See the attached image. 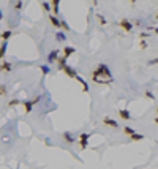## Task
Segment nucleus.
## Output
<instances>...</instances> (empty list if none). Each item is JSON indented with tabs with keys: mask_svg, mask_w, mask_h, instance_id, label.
<instances>
[{
	"mask_svg": "<svg viewBox=\"0 0 158 169\" xmlns=\"http://www.w3.org/2000/svg\"><path fill=\"white\" fill-rule=\"evenodd\" d=\"M101 76L112 77V73H111V70H109V66L104 65V63H100V65L97 66V70L92 71V79H93V82L101 84V86H103V77H101Z\"/></svg>",
	"mask_w": 158,
	"mask_h": 169,
	"instance_id": "obj_1",
	"label": "nucleus"
},
{
	"mask_svg": "<svg viewBox=\"0 0 158 169\" xmlns=\"http://www.w3.org/2000/svg\"><path fill=\"white\" fill-rule=\"evenodd\" d=\"M89 138H90V134L87 133H82L81 136H79V145H81V149H87V144H89Z\"/></svg>",
	"mask_w": 158,
	"mask_h": 169,
	"instance_id": "obj_2",
	"label": "nucleus"
},
{
	"mask_svg": "<svg viewBox=\"0 0 158 169\" xmlns=\"http://www.w3.org/2000/svg\"><path fill=\"white\" fill-rule=\"evenodd\" d=\"M118 25H120L125 32H131V30H133V24H131L128 19H122L120 22H118Z\"/></svg>",
	"mask_w": 158,
	"mask_h": 169,
	"instance_id": "obj_3",
	"label": "nucleus"
},
{
	"mask_svg": "<svg viewBox=\"0 0 158 169\" xmlns=\"http://www.w3.org/2000/svg\"><path fill=\"white\" fill-rule=\"evenodd\" d=\"M57 59H59V49L51 51L48 55V63H54V62H57Z\"/></svg>",
	"mask_w": 158,
	"mask_h": 169,
	"instance_id": "obj_4",
	"label": "nucleus"
},
{
	"mask_svg": "<svg viewBox=\"0 0 158 169\" xmlns=\"http://www.w3.org/2000/svg\"><path fill=\"white\" fill-rule=\"evenodd\" d=\"M62 71H65V74L68 76V77H75V79H76V76H78V74H76V70L73 68V66H70V65H66Z\"/></svg>",
	"mask_w": 158,
	"mask_h": 169,
	"instance_id": "obj_5",
	"label": "nucleus"
},
{
	"mask_svg": "<svg viewBox=\"0 0 158 169\" xmlns=\"http://www.w3.org/2000/svg\"><path fill=\"white\" fill-rule=\"evenodd\" d=\"M11 63L7 60H2V63H0V71H5V73H11Z\"/></svg>",
	"mask_w": 158,
	"mask_h": 169,
	"instance_id": "obj_6",
	"label": "nucleus"
},
{
	"mask_svg": "<svg viewBox=\"0 0 158 169\" xmlns=\"http://www.w3.org/2000/svg\"><path fill=\"white\" fill-rule=\"evenodd\" d=\"M103 123H104V125H108V127H111V128H118V123H117L116 120L109 119V117H104V119H103Z\"/></svg>",
	"mask_w": 158,
	"mask_h": 169,
	"instance_id": "obj_7",
	"label": "nucleus"
},
{
	"mask_svg": "<svg viewBox=\"0 0 158 169\" xmlns=\"http://www.w3.org/2000/svg\"><path fill=\"white\" fill-rule=\"evenodd\" d=\"M7 48H8V41H2V44H0V60L5 59V52H7Z\"/></svg>",
	"mask_w": 158,
	"mask_h": 169,
	"instance_id": "obj_8",
	"label": "nucleus"
},
{
	"mask_svg": "<svg viewBox=\"0 0 158 169\" xmlns=\"http://www.w3.org/2000/svg\"><path fill=\"white\" fill-rule=\"evenodd\" d=\"M76 52V48H71V46H66V48H63V57L65 59H68L71 54H75Z\"/></svg>",
	"mask_w": 158,
	"mask_h": 169,
	"instance_id": "obj_9",
	"label": "nucleus"
},
{
	"mask_svg": "<svg viewBox=\"0 0 158 169\" xmlns=\"http://www.w3.org/2000/svg\"><path fill=\"white\" fill-rule=\"evenodd\" d=\"M49 21H51V24H52L54 27H57V29H60V19H59L55 14H51V16H49Z\"/></svg>",
	"mask_w": 158,
	"mask_h": 169,
	"instance_id": "obj_10",
	"label": "nucleus"
},
{
	"mask_svg": "<svg viewBox=\"0 0 158 169\" xmlns=\"http://www.w3.org/2000/svg\"><path fill=\"white\" fill-rule=\"evenodd\" d=\"M118 115H120V119H123V120H130V119H131V114H130L127 109H120V111H118Z\"/></svg>",
	"mask_w": 158,
	"mask_h": 169,
	"instance_id": "obj_11",
	"label": "nucleus"
},
{
	"mask_svg": "<svg viewBox=\"0 0 158 169\" xmlns=\"http://www.w3.org/2000/svg\"><path fill=\"white\" fill-rule=\"evenodd\" d=\"M22 103H24V112H25V114H30V112H32V108H33V104L30 103V100L22 101Z\"/></svg>",
	"mask_w": 158,
	"mask_h": 169,
	"instance_id": "obj_12",
	"label": "nucleus"
},
{
	"mask_svg": "<svg viewBox=\"0 0 158 169\" xmlns=\"http://www.w3.org/2000/svg\"><path fill=\"white\" fill-rule=\"evenodd\" d=\"M76 79H78L79 82H81V86H82V90H84V92L87 93V92H89V84L86 82V79H82L81 76H76Z\"/></svg>",
	"mask_w": 158,
	"mask_h": 169,
	"instance_id": "obj_13",
	"label": "nucleus"
},
{
	"mask_svg": "<svg viewBox=\"0 0 158 169\" xmlns=\"http://www.w3.org/2000/svg\"><path fill=\"white\" fill-rule=\"evenodd\" d=\"M65 66H66V59L65 57H59L57 59V68L59 70H63Z\"/></svg>",
	"mask_w": 158,
	"mask_h": 169,
	"instance_id": "obj_14",
	"label": "nucleus"
},
{
	"mask_svg": "<svg viewBox=\"0 0 158 169\" xmlns=\"http://www.w3.org/2000/svg\"><path fill=\"white\" fill-rule=\"evenodd\" d=\"M59 7H60L59 0H52V2H51V8H52V11L55 14H59Z\"/></svg>",
	"mask_w": 158,
	"mask_h": 169,
	"instance_id": "obj_15",
	"label": "nucleus"
},
{
	"mask_svg": "<svg viewBox=\"0 0 158 169\" xmlns=\"http://www.w3.org/2000/svg\"><path fill=\"white\" fill-rule=\"evenodd\" d=\"M63 139L66 141V142H70V144H73V142L76 141L75 138H73V134H71V133H68V131H65V133H63Z\"/></svg>",
	"mask_w": 158,
	"mask_h": 169,
	"instance_id": "obj_16",
	"label": "nucleus"
},
{
	"mask_svg": "<svg viewBox=\"0 0 158 169\" xmlns=\"http://www.w3.org/2000/svg\"><path fill=\"white\" fill-rule=\"evenodd\" d=\"M11 36H13V32H11V30H5V32H2V40H3V41H8Z\"/></svg>",
	"mask_w": 158,
	"mask_h": 169,
	"instance_id": "obj_17",
	"label": "nucleus"
},
{
	"mask_svg": "<svg viewBox=\"0 0 158 169\" xmlns=\"http://www.w3.org/2000/svg\"><path fill=\"white\" fill-rule=\"evenodd\" d=\"M55 40L57 41H65L66 40V35L63 32H57V35H55Z\"/></svg>",
	"mask_w": 158,
	"mask_h": 169,
	"instance_id": "obj_18",
	"label": "nucleus"
},
{
	"mask_svg": "<svg viewBox=\"0 0 158 169\" xmlns=\"http://www.w3.org/2000/svg\"><path fill=\"white\" fill-rule=\"evenodd\" d=\"M40 70L43 71V74H49V73H51V66L49 65H41V66H40Z\"/></svg>",
	"mask_w": 158,
	"mask_h": 169,
	"instance_id": "obj_19",
	"label": "nucleus"
},
{
	"mask_svg": "<svg viewBox=\"0 0 158 169\" xmlns=\"http://www.w3.org/2000/svg\"><path fill=\"white\" fill-rule=\"evenodd\" d=\"M131 138V141H142L144 139V134H139V133H134L133 136H130Z\"/></svg>",
	"mask_w": 158,
	"mask_h": 169,
	"instance_id": "obj_20",
	"label": "nucleus"
},
{
	"mask_svg": "<svg viewBox=\"0 0 158 169\" xmlns=\"http://www.w3.org/2000/svg\"><path fill=\"white\" fill-rule=\"evenodd\" d=\"M60 27H62L65 32H70V25L66 24V21H63V19H60Z\"/></svg>",
	"mask_w": 158,
	"mask_h": 169,
	"instance_id": "obj_21",
	"label": "nucleus"
},
{
	"mask_svg": "<svg viewBox=\"0 0 158 169\" xmlns=\"http://www.w3.org/2000/svg\"><path fill=\"white\" fill-rule=\"evenodd\" d=\"M41 8L44 10V11H51L52 8H51V3H48V2H43L41 3Z\"/></svg>",
	"mask_w": 158,
	"mask_h": 169,
	"instance_id": "obj_22",
	"label": "nucleus"
},
{
	"mask_svg": "<svg viewBox=\"0 0 158 169\" xmlns=\"http://www.w3.org/2000/svg\"><path fill=\"white\" fill-rule=\"evenodd\" d=\"M123 131H125V134H130V136H133V134H134V130L130 128V127H125V128H123Z\"/></svg>",
	"mask_w": 158,
	"mask_h": 169,
	"instance_id": "obj_23",
	"label": "nucleus"
},
{
	"mask_svg": "<svg viewBox=\"0 0 158 169\" xmlns=\"http://www.w3.org/2000/svg\"><path fill=\"white\" fill-rule=\"evenodd\" d=\"M19 103H22L21 100H11V101H8V106H10V108H13V106L19 104Z\"/></svg>",
	"mask_w": 158,
	"mask_h": 169,
	"instance_id": "obj_24",
	"label": "nucleus"
},
{
	"mask_svg": "<svg viewBox=\"0 0 158 169\" xmlns=\"http://www.w3.org/2000/svg\"><path fill=\"white\" fill-rule=\"evenodd\" d=\"M0 95H2V97H7V87H5L3 84H0Z\"/></svg>",
	"mask_w": 158,
	"mask_h": 169,
	"instance_id": "obj_25",
	"label": "nucleus"
},
{
	"mask_svg": "<svg viewBox=\"0 0 158 169\" xmlns=\"http://www.w3.org/2000/svg\"><path fill=\"white\" fill-rule=\"evenodd\" d=\"M147 65H149V66H152V65H158V57H157V59L149 60V62H147Z\"/></svg>",
	"mask_w": 158,
	"mask_h": 169,
	"instance_id": "obj_26",
	"label": "nucleus"
},
{
	"mask_svg": "<svg viewBox=\"0 0 158 169\" xmlns=\"http://www.w3.org/2000/svg\"><path fill=\"white\" fill-rule=\"evenodd\" d=\"M145 97H147L149 100H155V97H154V93H152V92H149V90H145Z\"/></svg>",
	"mask_w": 158,
	"mask_h": 169,
	"instance_id": "obj_27",
	"label": "nucleus"
},
{
	"mask_svg": "<svg viewBox=\"0 0 158 169\" xmlns=\"http://www.w3.org/2000/svg\"><path fill=\"white\" fill-rule=\"evenodd\" d=\"M22 5H24L22 2H16V3H14V10H18V11H19V10L22 8Z\"/></svg>",
	"mask_w": 158,
	"mask_h": 169,
	"instance_id": "obj_28",
	"label": "nucleus"
},
{
	"mask_svg": "<svg viewBox=\"0 0 158 169\" xmlns=\"http://www.w3.org/2000/svg\"><path fill=\"white\" fill-rule=\"evenodd\" d=\"M40 100H41V97H35L33 100H30V103L32 104H37V103H40Z\"/></svg>",
	"mask_w": 158,
	"mask_h": 169,
	"instance_id": "obj_29",
	"label": "nucleus"
},
{
	"mask_svg": "<svg viewBox=\"0 0 158 169\" xmlns=\"http://www.w3.org/2000/svg\"><path fill=\"white\" fill-rule=\"evenodd\" d=\"M97 18L100 19V22H101V24H103V25L106 24V19H104V18H103V16H101V14H97Z\"/></svg>",
	"mask_w": 158,
	"mask_h": 169,
	"instance_id": "obj_30",
	"label": "nucleus"
},
{
	"mask_svg": "<svg viewBox=\"0 0 158 169\" xmlns=\"http://www.w3.org/2000/svg\"><path fill=\"white\" fill-rule=\"evenodd\" d=\"M147 36H149V33H145V32L139 33V38H141V40H142V41H144V38H147Z\"/></svg>",
	"mask_w": 158,
	"mask_h": 169,
	"instance_id": "obj_31",
	"label": "nucleus"
},
{
	"mask_svg": "<svg viewBox=\"0 0 158 169\" xmlns=\"http://www.w3.org/2000/svg\"><path fill=\"white\" fill-rule=\"evenodd\" d=\"M145 48H147V43H145V41H141V49H145Z\"/></svg>",
	"mask_w": 158,
	"mask_h": 169,
	"instance_id": "obj_32",
	"label": "nucleus"
},
{
	"mask_svg": "<svg viewBox=\"0 0 158 169\" xmlns=\"http://www.w3.org/2000/svg\"><path fill=\"white\" fill-rule=\"evenodd\" d=\"M2 19H3V13L0 11V21H2Z\"/></svg>",
	"mask_w": 158,
	"mask_h": 169,
	"instance_id": "obj_33",
	"label": "nucleus"
},
{
	"mask_svg": "<svg viewBox=\"0 0 158 169\" xmlns=\"http://www.w3.org/2000/svg\"><path fill=\"white\" fill-rule=\"evenodd\" d=\"M155 123H157V125H158V115H157V119H155Z\"/></svg>",
	"mask_w": 158,
	"mask_h": 169,
	"instance_id": "obj_34",
	"label": "nucleus"
},
{
	"mask_svg": "<svg viewBox=\"0 0 158 169\" xmlns=\"http://www.w3.org/2000/svg\"><path fill=\"white\" fill-rule=\"evenodd\" d=\"M157 114H158V106H157Z\"/></svg>",
	"mask_w": 158,
	"mask_h": 169,
	"instance_id": "obj_35",
	"label": "nucleus"
},
{
	"mask_svg": "<svg viewBox=\"0 0 158 169\" xmlns=\"http://www.w3.org/2000/svg\"><path fill=\"white\" fill-rule=\"evenodd\" d=\"M157 19H158V11H157Z\"/></svg>",
	"mask_w": 158,
	"mask_h": 169,
	"instance_id": "obj_36",
	"label": "nucleus"
},
{
	"mask_svg": "<svg viewBox=\"0 0 158 169\" xmlns=\"http://www.w3.org/2000/svg\"><path fill=\"white\" fill-rule=\"evenodd\" d=\"M0 36H2V32H0Z\"/></svg>",
	"mask_w": 158,
	"mask_h": 169,
	"instance_id": "obj_37",
	"label": "nucleus"
}]
</instances>
